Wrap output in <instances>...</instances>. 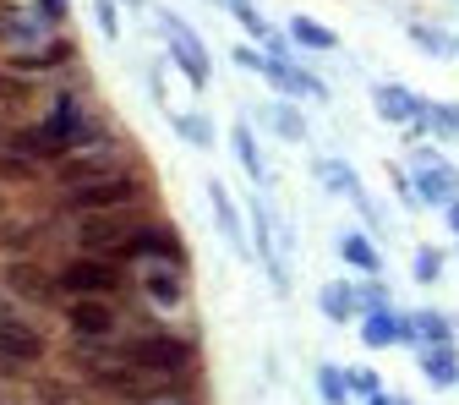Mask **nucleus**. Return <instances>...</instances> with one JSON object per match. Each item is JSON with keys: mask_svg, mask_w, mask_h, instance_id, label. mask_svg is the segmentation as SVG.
<instances>
[{"mask_svg": "<svg viewBox=\"0 0 459 405\" xmlns=\"http://www.w3.org/2000/svg\"><path fill=\"white\" fill-rule=\"evenodd\" d=\"M93 12H99V28H104L109 39H115V33H121V22H115V6H109V0H99V6H93Z\"/></svg>", "mask_w": 459, "mask_h": 405, "instance_id": "cd10ccee", "label": "nucleus"}, {"mask_svg": "<svg viewBox=\"0 0 459 405\" xmlns=\"http://www.w3.org/2000/svg\"><path fill=\"white\" fill-rule=\"evenodd\" d=\"M169 39H176V61L186 66V77H192V83L203 88V83H208V61H203V44H197V39H192V33L181 28V22H169Z\"/></svg>", "mask_w": 459, "mask_h": 405, "instance_id": "ddd939ff", "label": "nucleus"}, {"mask_svg": "<svg viewBox=\"0 0 459 405\" xmlns=\"http://www.w3.org/2000/svg\"><path fill=\"white\" fill-rule=\"evenodd\" d=\"M55 285H61L66 296H115V291L126 285V263L82 252V258H72L61 274H55Z\"/></svg>", "mask_w": 459, "mask_h": 405, "instance_id": "20e7f679", "label": "nucleus"}, {"mask_svg": "<svg viewBox=\"0 0 459 405\" xmlns=\"http://www.w3.org/2000/svg\"><path fill=\"white\" fill-rule=\"evenodd\" d=\"M416 187H421L427 203H443V208H448V203L459 198V170L443 164L432 148H421V159H416Z\"/></svg>", "mask_w": 459, "mask_h": 405, "instance_id": "0eeeda50", "label": "nucleus"}, {"mask_svg": "<svg viewBox=\"0 0 459 405\" xmlns=\"http://www.w3.org/2000/svg\"><path fill=\"white\" fill-rule=\"evenodd\" d=\"M236 154H241V164L252 170V181H257V176H263V154H257V143H252L247 127H236Z\"/></svg>", "mask_w": 459, "mask_h": 405, "instance_id": "aec40b11", "label": "nucleus"}, {"mask_svg": "<svg viewBox=\"0 0 459 405\" xmlns=\"http://www.w3.org/2000/svg\"><path fill=\"white\" fill-rule=\"evenodd\" d=\"M290 39L307 44V49H333V44H339V39H333L323 22H312V17H296V22H290Z\"/></svg>", "mask_w": 459, "mask_h": 405, "instance_id": "f3484780", "label": "nucleus"}, {"mask_svg": "<svg viewBox=\"0 0 459 405\" xmlns=\"http://www.w3.org/2000/svg\"><path fill=\"white\" fill-rule=\"evenodd\" d=\"M0 357L6 362H44L49 357V345H44V334L33 329V323H22V318H0Z\"/></svg>", "mask_w": 459, "mask_h": 405, "instance_id": "6e6552de", "label": "nucleus"}, {"mask_svg": "<svg viewBox=\"0 0 459 405\" xmlns=\"http://www.w3.org/2000/svg\"><path fill=\"white\" fill-rule=\"evenodd\" d=\"M236 66H247V72H268V55L247 44V49H236Z\"/></svg>", "mask_w": 459, "mask_h": 405, "instance_id": "b1692460", "label": "nucleus"}, {"mask_svg": "<svg viewBox=\"0 0 459 405\" xmlns=\"http://www.w3.org/2000/svg\"><path fill=\"white\" fill-rule=\"evenodd\" d=\"M121 362L143 367V373H159V378H186L197 367V345L186 334H169V329H148V334H132L121 339Z\"/></svg>", "mask_w": 459, "mask_h": 405, "instance_id": "f257e3e1", "label": "nucleus"}, {"mask_svg": "<svg viewBox=\"0 0 459 405\" xmlns=\"http://www.w3.org/2000/svg\"><path fill=\"white\" fill-rule=\"evenodd\" d=\"M230 12H236V22H241V28H252V33L263 39V17H257V12L247 6V0H230Z\"/></svg>", "mask_w": 459, "mask_h": 405, "instance_id": "5701e85b", "label": "nucleus"}, {"mask_svg": "<svg viewBox=\"0 0 459 405\" xmlns=\"http://www.w3.org/2000/svg\"><path fill=\"white\" fill-rule=\"evenodd\" d=\"M66 203H72L77 214H121V208H143V203H148V181H143V170H121V176H104V181L72 187Z\"/></svg>", "mask_w": 459, "mask_h": 405, "instance_id": "7ed1b4c3", "label": "nucleus"}, {"mask_svg": "<svg viewBox=\"0 0 459 405\" xmlns=\"http://www.w3.org/2000/svg\"><path fill=\"white\" fill-rule=\"evenodd\" d=\"M405 334H411V323H399V313H388V307H372L367 323H361L367 345H394V339H405Z\"/></svg>", "mask_w": 459, "mask_h": 405, "instance_id": "f8f14e48", "label": "nucleus"}, {"mask_svg": "<svg viewBox=\"0 0 459 405\" xmlns=\"http://www.w3.org/2000/svg\"><path fill=\"white\" fill-rule=\"evenodd\" d=\"M72 55V44H44V49H28V55H12V66L22 72H49V66H61Z\"/></svg>", "mask_w": 459, "mask_h": 405, "instance_id": "2eb2a0df", "label": "nucleus"}, {"mask_svg": "<svg viewBox=\"0 0 459 405\" xmlns=\"http://www.w3.org/2000/svg\"><path fill=\"white\" fill-rule=\"evenodd\" d=\"M66 323L77 339H115L121 334V313L109 307V296H72L66 302Z\"/></svg>", "mask_w": 459, "mask_h": 405, "instance_id": "39448f33", "label": "nucleus"}, {"mask_svg": "<svg viewBox=\"0 0 459 405\" xmlns=\"http://www.w3.org/2000/svg\"><path fill=\"white\" fill-rule=\"evenodd\" d=\"M44 6V17H66V0H39Z\"/></svg>", "mask_w": 459, "mask_h": 405, "instance_id": "7c9ffc66", "label": "nucleus"}, {"mask_svg": "<svg viewBox=\"0 0 459 405\" xmlns=\"http://www.w3.org/2000/svg\"><path fill=\"white\" fill-rule=\"evenodd\" d=\"M421 373H427V383H437V389L459 383V357H454V345H421Z\"/></svg>", "mask_w": 459, "mask_h": 405, "instance_id": "9b49d317", "label": "nucleus"}, {"mask_svg": "<svg viewBox=\"0 0 459 405\" xmlns=\"http://www.w3.org/2000/svg\"><path fill=\"white\" fill-rule=\"evenodd\" d=\"M372 405H399V400H383V394H372Z\"/></svg>", "mask_w": 459, "mask_h": 405, "instance_id": "72a5a7b5", "label": "nucleus"}, {"mask_svg": "<svg viewBox=\"0 0 459 405\" xmlns=\"http://www.w3.org/2000/svg\"><path fill=\"white\" fill-rule=\"evenodd\" d=\"M317 302H323V313H328L333 323H339V318H356V291H351V285H339V279L323 285V296H317Z\"/></svg>", "mask_w": 459, "mask_h": 405, "instance_id": "dca6fc26", "label": "nucleus"}, {"mask_svg": "<svg viewBox=\"0 0 459 405\" xmlns=\"http://www.w3.org/2000/svg\"><path fill=\"white\" fill-rule=\"evenodd\" d=\"M121 170H137V164H132L126 137H121V143H115V137H93V143L72 148L66 159H55V181H61V187L72 192V187L104 181V176H121Z\"/></svg>", "mask_w": 459, "mask_h": 405, "instance_id": "f03ea898", "label": "nucleus"}, {"mask_svg": "<svg viewBox=\"0 0 459 405\" xmlns=\"http://www.w3.org/2000/svg\"><path fill=\"white\" fill-rule=\"evenodd\" d=\"M0 176H6V181H33V176H39V164H33V159H12V154H0Z\"/></svg>", "mask_w": 459, "mask_h": 405, "instance_id": "412c9836", "label": "nucleus"}, {"mask_svg": "<svg viewBox=\"0 0 459 405\" xmlns=\"http://www.w3.org/2000/svg\"><path fill=\"white\" fill-rule=\"evenodd\" d=\"M437 269H443L437 252H416V279H437Z\"/></svg>", "mask_w": 459, "mask_h": 405, "instance_id": "a878e982", "label": "nucleus"}, {"mask_svg": "<svg viewBox=\"0 0 459 405\" xmlns=\"http://www.w3.org/2000/svg\"><path fill=\"white\" fill-rule=\"evenodd\" d=\"M351 383H356V389H361V394H377V378H372V373H356V378H351Z\"/></svg>", "mask_w": 459, "mask_h": 405, "instance_id": "c756f323", "label": "nucleus"}, {"mask_svg": "<svg viewBox=\"0 0 459 405\" xmlns=\"http://www.w3.org/2000/svg\"><path fill=\"white\" fill-rule=\"evenodd\" d=\"M377 115H388V121H411V115H421V99L411 88H399V83H383L377 88Z\"/></svg>", "mask_w": 459, "mask_h": 405, "instance_id": "4468645a", "label": "nucleus"}, {"mask_svg": "<svg viewBox=\"0 0 459 405\" xmlns=\"http://www.w3.org/2000/svg\"><path fill=\"white\" fill-rule=\"evenodd\" d=\"M443 214H448V225H454V236H459V198H454V203H448Z\"/></svg>", "mask_w": 459, "mask_h": 405, "instance_id": "2f4dec72", "label": "nucleus"}, {"mask_svg": "<svg viewBox=\"0 0 459 405\" xmlns=\"http://www.w3.org/2000/svg\"><path fill=\"white\" fill-rule=\"evenodd\" d=\"M143 405H186V400H164V394H159V400H143Z\"/></svg>", "mask_w": 459, "mask_h": 405, "instance_id": "473e14b6", "label": "nucleus"}, {"mask_svg": "<svg viewBox=\"0 0 459 405\" xmlns=\"http://www.w3.org/2000/svg\"><path fill=\"white\" fill-rule=\"evenodd\" d=\"M143 285H148V296L153 302H169V307H176L181 296H186V279H181V263H148V274H143Z\"/></svg>", "mask_w": 459, "mask_h": 405, "instance_id": "9d476101", "label": "nucleus"}, {"mask_svg": "<svg viewBox=\"0 0 459 405\" xmlns=\"http://www.w3.org/2000/svg\"><path fill=\"white\" fill-rule=\"evenodd\" d=\"M273 127L284 132V137H301L307 127H301V115H290V110H273Z\"/></svg>", "mask_w": 459, "mask_h": 405, "instance_id": "393cba45", "label": "nucleus"}, {"mask_svg": "<svg viewBox=\"0 0 459 405\" xmlns=\"http://www.w3.org/2000/svg\"><path fill=\"white\" fill-rule=\"evenodd\" d=\"M411 334H421V345H448V323H443V313H421V323H416Z\"/></svg>", "mask_w": 459, "mask_h": 405, "instance_id": "6ab92c4d", "label": "nucleus"}, {"mask_svg": "<svg viewBox=\"0 0 459 405\" xmlns=\"http://www.w3.org/2000/svg\"><path fill=\"white\" fill-rule=\"evenodd\" d=\"M6 99H22V83L17 77H0V104H6Z\"/></svg>", "mask_w": 459, "mask_h": 405, "instance_id": "c85d7f7f", "label": "nucleus"}, {"mask_svg": "<svg viewBox=\"0 0 459 405\" xmlns=\"http://www.w3.org/2000/svg\"><path fill=\"white\" fill-rule=\"evenodd\" d=\"M317 389H323V400H328V405H344V389H351V383H344L333 367H323V373H317Z\"/></svg>", "mask_w": 459, "mask_h": 405, "instance_id": "4be33fe9", "label": "nucleus"}, {"mask_svg": "<svg viewBox=\"0 0 459 405\" xmlns=\"http://www.w3.org/2000/svg\"><path fill=\"white\" fill-rule=\"evenodd\" d=\"M181 132H186V137H192L197 148H208V127L197 121V115H181Z\"/></svg>", "mask_w": 459, "mask_h": 405, "instance_id": "bb28decb", "label": "nucleus"}, {"mask_svg": "<svg viewBox=\"0 0 459 405\" xmlns=\"http://www.w3.org/2000/svg\"><path fill=\"white\" fill-rule=\"evenodd\" d=\"M6 285L12 291H22V296H33V302H49L61 285H55V274L49 269H39V263H12L6 269Z\"/></svg>", "mask_w": 459, "mask_h": 405, "instance_id": "1a4fd4ad", "label": "nucleus"}, {"mask_svg": "<svg viewBox=\"0 0 459 405\" xmlns=\"http://www.w3.org/2000/svg\"><path fill=\"white\" fill-rule=\"evenodd\" d=\"M339 258H344V263H356L361 274H372V269H377V252H372L361 236H344V242H339Z\"/></svg>", "mask_w": 459, "mask_h": 405, "instance_id": "a211bd4d", "label": "nucleus"}, {"mask_svg": "<svg viewBox=\"0 0 459 405\" xmlns=\"http://www.w3.org/2000/svg\"><path fill=\"white\" fill-rule=\"evenodd\" d=\"M164 258H169V263H186L176 230H169V225H137L132 242L121 247V258H115V263H164Z\"/></svg>", "mask_w": 459, "mask_h": 405, "instance_id": "423d86ee", "label": "nucleus"}]
</instances>
